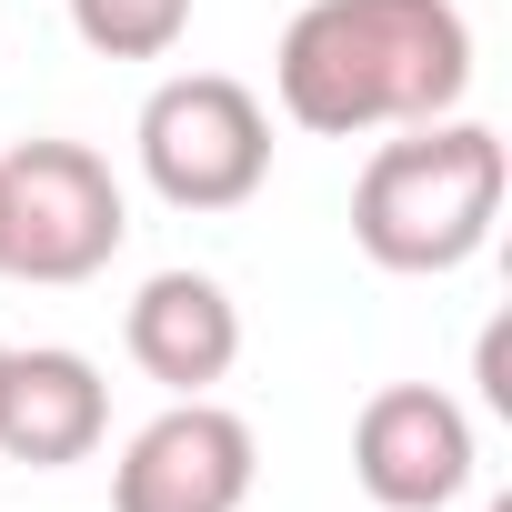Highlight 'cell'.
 Returning a JSON list of instances; mask_svg holds the SVG:
<instances>
[{
	"label": "cell",
	"mask_w": 512,
	"mask_h": 512,
	"mask_svg": "<svg viewBox=\"0 0 512 512\" xmlns=\"http://www.w3.org/2000/svg\"><path fill=\"white\" fill-rule=\"evenodd\" d=\"M272 91L322 141L442 121L472 91V21L452 0H302L272 51Z\"/></svg>",
	"instance_id": "obj_1"
},
{
	"label": "cell",
	"mask_w": 512,
	"mask_h": 512,
	"mask_svg": "<svg viewBox=\"0 0 512 512\" xmlns=\"http://www.w3.org/2000/svg\"><path fill=\"white\" fill-rule=\"evenodd\" d=\"M502 191H512L502 131L442 111V121H412L402 141H382L362 161V181H352V241H362V262H382L402 282H432V272H462L472 251L492 241Z\"/></svg>",
	"instance_id": "obj_2"
},
{
	"label": "cell",
	"mask_w": 512,
	"mask_h": 512,
	"mask_svg": "<svg viewBox=\"0 0 512 512\" xmlns=\"http://www.w3.org/2000/svg\"><path fill=\"white\" fill-rule=\"evenodd\" d=\"M141 181L171 211H241L272 181V111L231 71H171L141 101Z\"/></svg>",
	"instance_id": "obj_3"
},
{
	"label": "cell",
	"mask_w": 512,
	"mask_h": 512,
	"mask_svg": "<svg viewBox=\"0 0 512 512\" xmlns=\"http://www.w3.org/2000/svg\"><path fill=\"white\" fill-rule=\"evenodd\" d=\"M0 221H11V282H91L131 241V201L91 141H21L0 161Z\"/></svg>",
	"instance_id": "obj_4"
},
{
	"label": "cell",
	"mask_w": 512,
	"mask_h": 512,
	"mask_svg": "<svg viewBox=\"0 0 512 512\" xmlns=\"http://www.w3.org/2000/svg\"><path fill=\"white\" fill-rule=\"evenodd\" d=\"M262 482V442L241 412H221L211 392H181L161 422H141L121 442L111 472V512H241Z\"/></svg>",
	"instance_id": "obj_5"
},
{
	"label": "cell",
	"mask_w": 512,
	"mask_h": 512,
	"mask_svg": "<svg viewBox=\"0 0 512 512\" xmlns=\"http://www.w3.org/2000/svg\"><path fill=\"white\" fill-rule=\"evenodd\" d=\"M472 412L442 382H382L352 422V482L382 512H442L472 492Z\"/></svg>",
	"instance_id": "obj_6"
},
{
	"label": "cell",
	"mask_w": 512,
	"mask_h": 512,
	"mask_svg": "<svg viewBox=\"0 0 512 512\" xmlns=\"http://www.w3.org/2000/svg\"><path fill=\"white\" fill-rule=\"evenodd\" d=\"M101 432H111V382H101L81 352L41 342V352H11V362H0V462L71 472V462L101 452Z\"/></svg>",
	"instance_id": "obj_7"
},
{
	"label": "cell",
	"mask_w": 512,
	"mask_h": 512,
	"mask_svg": "<svg viewBox=\"0 0 512 512\" xmlns=\"http://www.w3.org/2000/svg\"><path fill=\"white\" fill-rule=\"evenodd\" d=\"M121 342L131 362L181 402V392H211L231 362H241V302L211 282V272H151L121 312Z\"/></svg>",
	"instance_id": "obj_8"
},
{
	"label": "cell",
	"mask_w": 512,
	"mask_h": 512,
	"mask_svg": "<svg viewBox=\"0 0 512 512\" xmlns=\"http://www.w3.org/2000/svg\"><path fill=\"white\" fill-rule=\"evenodd\" d=\"M71 31L101 61H171L191 31V0H71Z\"/></svg>",
	"instance_id": "obj_9"
},
{
	"label": "cell",
	"mask_w": 512,
	"mask_h": 512,
	"mask_svg": "<svg viewBox=\"0 0 512 512\" xmlns=\"http://www.w3.org/2000/svg\"><path fill=\"white\" fill-rule=\"evenodd\" d=\"M482 402H492V412H512V362H502V322L482 332Z\"/></svg>",
	"instance_id": "obj_10"
},
{
	"label": "cell",
	"mask_w": 512,
	"mask_h": 512,
	"mask_svg": "<svg viewBox=\"0 0 512 512\" xmlns=\"http://www.w3.org/2000/svg\"><path fill=\"white\" fill-rule=\"evenodd\" d=\"M0 282H11V221H0Z\"/></svg>",
	"instance_id": "obj_11"
},
{
	"label": "cell",
	"mask_w": 512,
	"mask_h": 512,
	"mask_svg": "<svg viewBox=\"0 0 512 512\" xmlns=\"http://www.w3.org/2000/svg\"><path fill=\"white\" fill-rule=\"evenodd\" d=\"M0 362H11V342H0Z\"/></svg>",
	"instance_id": "obj_12"
}]
</instances>
